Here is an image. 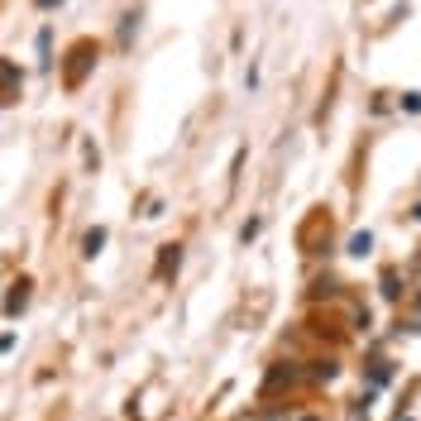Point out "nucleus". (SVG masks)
<instances>
[{
	"instance_id": "obj_3",
	"label": "nucleus",
	"mask_w": 421,
	"mask_h": 421,
	"mask_svg": "<svg viewBox=\"0 0 421 421\" xmlns=\"http://www.w3.org/2000/svg\"><path fill=\"white\" fill-rule=\"evenodd\" d=\"M306 421H311V417H306Z\"/></svg>"
},
{
	"instance_id": "obj_2",
	"label": "nucleus",
	"mask_w": 421,
	"mask_h": 421,
	"mask_svg": "<svg viewBox=\"0 0 421 421\" xmlns=\"http://www.w3.org/2000/svg\"><path fill=\"white\" fill-rule=\"evenodd\" d=\"M100 244H105V230H91L86 235V254H100Z\"/></svg>"
},
{
	"instance_id": "obj_1",
	"label": "nucleus",
	"mask_w": 421,
	"mask_h": 421,
	"mask_svg": "<svg viewBox=\"0 0 421 421\" xmlns=\"http://www.w3.org/2000/svg\"><path fill=\"white\" fill-rule=\"evenodd\" d=\"M369 249H374V235H354L350 240V254H369Z\"/></svg>"
}]
</instances>
